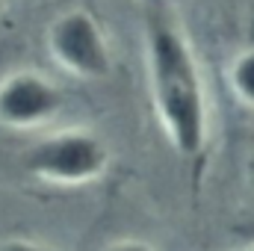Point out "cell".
I'll return each mask as SVG.
<instances>
[{
  "label": "cell",
  "instance_id": "cell-1",
  "mask_svg": "<svg viewBox=\"0 0 254 251\" xmlns=\"http://www.w3.org/2000/svg\"><path fill=\"white\" fill-rule=\"evenodd\" d=\"M145 65L157 122L184 163L198 166L210 142V101L190 39L163 12L145 18Z\"/></svg>",
  "mask_w": 254,
  "mask_h": 251
},
{
  "label": "cell",
  "instance_id": "cell-2",
  "mask_svg": "<svg viewBox=\"0 0 254 251\" xmlns=\"http://www.w3.org/2000/svg\"><path fill=\"white\" fill-rule=\"evenodd\" d=\"M110 166L107 142L92 130H60L24 151V169L45 184L57 187H83L98 181Z\"/></svg>",
  "mask_w": 254,
  "mask_h": 251
},
{
  "label": "cell",
  "instance_id": "cell-3",
  "mask_svg": "<svg viewBox=\"0 0 254 251\" xmlns=\"http://www.w3.org/2000/svg\"><path fill=\"white\" fill-rule=\"evenodd\" d=\"M48 51L68 74L80 80H104L113 71V51L98 24L86 9H68L48 27Z\"/></svg>",
  "mask_w": 254,
  "mask_h": 251
},
{
  "label": "cell",
  "instance_id": "cell-4",
  "mask_svg": "<svg viewBox=\"0 0 254 251\" xmlns=\"http://www.w3.org/2000/svg\"><path fill=\"white\" fill-rule=\"evenodd\" d=\"M65 107L63 89L39 71H12L0 80V125L33 130L54 122Z\"/></svg>",
  "mask_w": 254,
  "mask_h": 251
},
{
  "label": "cell",
  "instance_id": "cell-5",
  "mask_svg": "<svg viewBox=\"0 0 254 251\" xmlns=\"http://www.w3.org/2000/svg\"><path fill=\"white\" fill-rule=\"evenodd\" d=\"M228 83H231L234 98L243 107H252L254 110V48L240 51L231 60V65H228Z\"/></svg>",
  "mask_w": 254,
  "mask_h": 251
},
{
  "label": "cell",
  "instance_id": "cell-6",
  "mask_svg": "<svg viewBox=\"0 0 254 251\" xmlns=\"http://www.w3.org/2000/svg\"><path fill=\"white\" fill-rule=\"evenodd\" d=\"M0 251H51V249H45L42 243L24 240V237H9V240H0Z\"/></svg>",
  "mask_w": 254,
  "mask_h": 251
},
{
  "label": "cell",
  "instance_id": "cell-7",
  "mask_svg": "<svg viewBox=\"0 0 254 251\" xmlns=\"http://www.w3.org/2000/svg\"><path fill=\"white\" fill-rule=\"evenodd\" d=\"M104 251H154V246H148L142 240H116V243H110Z\"/></svg>",
  "mask_w": 254,
  "mask_h": 251
},
{
  "label": "cell",
  "instance_id": "cell-8",
  "mask_svg": "<svg viewBox=\"0 0 254 251\" xmlns=\"http://www.w3.org/2000/svg\"><path fill=\"white\" fill-rule=\"evenodd\" d=\"M3 6H6V0H0V12H3Z\"/></svg>",
  "mask_w": 254,
  "mask_h": 251
}]
</instances>
